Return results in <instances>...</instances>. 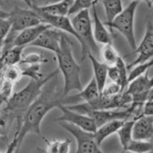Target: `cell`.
Masks as SVG:
<instances>
[{
    "label": "cell",
    "instance_id": "6da1fadb",
    "mask_svg": "<svg viewBox=\"0 0 153 153\" xmlns=\"http://www.w3.org/2000/svg\"><path fill=\"white\" fill-rule=\"evenodd\" d=\"M64 100L63 88H58L57 76H55L46 84L41 94L28 108L24 114L21 128L14 133L18 140L19 149L27 134L31 133L40 134L43 120L52 109L58 108L59 105L64 104Z\"/></svg>",
    "mask_w": 153,
    "mask_h": 153
},
{
    "label": "cell",
    "instance_id": "7a4b0ae2",
    "mask_svg": "<svg viewBox=\"0 0 153 153\" xmlns=\"http://www.w3.org/2000/svg\"><path fill=\"white\" fill-rule=\"evenodd\" d=\"M60 73L59 69H56L43 79L35 80L31 79L26 86L21 91L13 94L11 98L5 103L1 111L7 114L12 119H16L17 126H21L22 119L28 108L41 94L43 88L53 78Z\"/></svg>",
    "mask_w": 153,
    "mask_h": 153
},
{
    "label": "cell",
    "instance_id": "3957f363",
    "mask_svg": "<svg viewBox=\"0 0 153 153\" xmlns=\"http://www.w3.org/2000/svg\"><path fill=\"white\" fill-rule=\"evenodd\" d=\"M72 46L73 42L65 33L62 37L60 50L55 54L58 69L64 79L63 96L64 98L70 95L72 91L79 92L83 89L81 82V67L75 60Z\"/></svg>",
    "mask_w": 153,
    "mask_h": 153
},
{
    "label": "cell",
    "instance_id": "277c9868",
    "mask_svg": "<svg viewBox=\"0 0 153 153\" xmlns=\"http://www.w3.org/2000/svg\"><path fill=\"white\" fill-rule=\"evenodd\" d=\"M75 30L81 39V61L88 58L89 52L96 57L100 55V49L95 40L93 29V19L89 10H84L74 15L71 19Z\"/></svg>",
    "mask_w": 153,
    "mask_h": 153
},
{
    "label": "cell",
    "instance_id": "5b68a950",
    "mask_svg": "<svg viewBox=\"0 0 153 153\" xmlns=\"http://www.w3.org/2000/svg\"><path fill=\"white\" fill-rule=\"evenodd\" d=\"M138 4V1H131L114 20L108 25L111 34L114 30H117L125 37L132 52L137 47L134 35V17Z\"/></svg>",
    "mask_w": 153,
    "mask_h": 153
},
{
    "label": "cell",
    "instance_id": "8992f818",
    "mask_svg": "<svg viewBox=\"0 0 153 153\" xmlns=\"http://www.w3.org/2000/svg\"><path fill=\"white\" fill-rule=\"evenodd\" d=\"M0 17H6L10 19L12 23L10 31L15 33H19L26 28L43 22L40 14L33 8L14 7L9 12H4L1 10Z\"/></svg>",
    "mask_w": 153,
    "mask_h": 153
},
{
    "label": "cell",
    "instance_id": "52a82bcc",
    "mask_svg": "<svg viewBox=\"0 0 153 153\" xmlns=\"http://www.w3.org/2000/svg\"><path fill=\"white\" fill-rule=\"evenodd\" d=\"M61 128L73 136L77 143L75 153H105L96 140L94 133L85 131L68 123L60 122Z\"/></svg>",
    "mask_w": 153,
    "mask_h": 153
},
{
    "label": "cell",
    "instance_id": "ba28073f",
    "mask_svg": "<svg viewBox=\"0 0 153 153\" xmlns=\"http://www.w3.org/2000/svg\"><path fill=\"white\" fill-rule=\"evenodd\" d=\"M58 108L62 112V115L57 118L55 121L68 123L92 133H95L98 128L94 120L88 115L72 110L64 104L59 105Z\"/></svg>",
    "mask_w": 153,
    "mask_h": 153
},
{
    "label": "cell",
    "instance_id": "9c48e42d",
    "mask_svg": "<svg viewBox=\"0 0 153 153\" xmlns=\"http://www.w3.org/2000/svg\"><path fill=\"white\" fill-rule=\"evenodd\" d=\"M148 73L149 71L130 82L125 91L131 96L134 104L143 105L147 101L148 94L153 88V76L150 78Z\"/></svg>",
    "mask_w": 153,
    "mask_h": 153
},
{
    "label": "cell",
    "instance_id": "30bf717a",
    "mask_svg": "<svg viewBox=\"0 0 153 153\" xmlns=\"http://www.w3.org/2000/svg\"><path fill=\"white\" fill-rule=\"evenodd\" d=\"M131 54L137 55V58L128 64V70L140 63L146 62L153 58V22L148 21L144 36L137 49Z\"/></svg>",
    "mask_w": 153,
    "mask_h": 153
},
{
    "label": "cell",
    "instance_id": "8fae6325",
    "mask_svg": "<svg viewBox=\"0 0 153 153\" xmlns=\"http://www.w3.org/2000/svg\"><path fill=\"white\" fill-rule=\"evenodd\" d=\"M64 34L65 33L63 31L51 27L42 33L29 46L41 48L56 54L60 50L61 40Z\"/></svg>",
    "mask_w": 153,
    "mask_h": 153
},
{
    "label": "cell",
    "instance_id": "7c38bea8",
    "mask_svg": "<svg viewBox=\"0 0 153 153\" xmlns=\"http://www.w3.org/2000/svg\"><path fill=\"white\" fill-rule=\"evenodd\" d=\"M35 10L41 16L43 22L49 24L52 28L60 30V31H63L66 34H70V35L76 37L78 41L79 42V43H81L80 37L75 30L71 19L69 18V16H52V15L42 13V12L38 11L37 10Z\"/></svg>",
    "mask_w": 153,
    "mask_h": 153
},
{
    "label": "cell",
    "instance_id": "4fadbf2b",
    "mask_svg": "<svg viewBox=\"0 0 153 153\" xmlns=\"http://www.w3.org/2000/svg\"><path fill=\"white\" fill-rule=\"evenodd\" d=\"M100 94L101 93L99 89L98 85H97L95 79L93 77V79L90 81L86 87L84 88L81 91H79L77 94L66 97L64 100V103L76 105L79 102L80 103V102H89L100 97Z\"/></svg>",
    "mask_w": 153,
    "mask_h": 153
},
{
    "label": "cell",
    "instance_id": "5bb4252c",
    "mask_svg": "<svg viewBox=\"0 0 153 153\" xmlns=\"http://www.w3.org/2000/svg\"><path fill=\"white\" fill-rule=\"evenodd\" d=\"M51 25L49 24L43 22L37 25L30 27L23 31H20L16 35L14 41H13V46H29L34 41H35L39 36L44 32L48 28H51Z\"/></svg>",
    "mask_w": 153,
    "mask_h": 153
},
{
    "label": "cell",
    "instance_id": "9a60e30c",
    "mask_svg": "<svg viewBox=\"0 0 153 153\" xmlns=\"http://www.w3.org/2000/svg\"><path fill=\"white\" fill-rule=\"evenodd\" d=\"M153 135V120L152 117L142 115L135 120L133 127V139L150 140Z\"/></svg>",
    "mask_w": 153,
    "mask_h": 153
},
{
    "label": "cell",
    "instance_id": "2e32d148",
    "mask_svg": "<svg viewBox=\"0 0 153 153\" xmlns=\"http://www.w3.org/2000/svg\"><path fill=\"white\" fill-rule=\"evenodd\" d=\"M93 11V29L95 40L97 43L100 44H108L112 43L111 33L109 32L106 28L105 22L100 19L97 10V4L92 6Z\"/></svg>",
    "mask_w": 153,
    "mask_h": 153
},
{
    "label": "cell",
    "instance_id": "e0dca14e",
    "mask_svg": "<svg viewBox=\"0 0 153 153\" xmlns=\"http://www.w3.org/2000/svg\"><path fill=\"white\" fill-rule=\"evenodd\" d=\"M88 58H89L91 62L94 71V78L95 79L100 93L103 91L106 85V82L108 78V66L104 62L100 61L97 60V57L93 55L91 52H89L88 55Z\"/></svg>",
    "mask_w": 153,
    "mask_h": 153
},
{
    "label": "cell",
    "instance_id": "ac0fdd59",
    "mask_svg": "<svg viewBox=\"0 0 153 153\" xmlns=\"http://www.w3.org/2000/svg\"><path fill=\"white\" fill-rule=\"evenodd\" d=\"M125 120H116L111 121L106 123L104 125L101 126L97 128L96 132L94 133L96 140L100 146L102 143L112 134H117L120 128L122 127L125 123Z\"/></svg>",
    "mask_w": 153,
    "mask_h": 153
},
{
    "label": "cell",
    "instance_id": "d6986e66",
    "mask_svg": "<svg viewBox=\"0 0 153 153\" xmlns=\"http://www.w3.org/2000/svg\"><path fill=\"white\" fill-rule=\"evenodd\" d=\"M73 0H62L54 4L41 7H34L33 9L52 16H69Z\"/></svg>",
    "mask_w": 153,
    "mask_h": 153
},
{
    "label": "cell",
    "instance_id": "ffe728a7",
    "mask_svg": "<svg viewBox=\"0 0 153 153\" xmlns=\"http://www.w3.org/2000/svg\"><path fill=\"white\" fill-rule=\"evenodd\" d=\"M105 13L106 26L110 25L115 18L123 10L122 0H101Z\"/></svg>",
    "mask_w": 153,
    "mask_h": 153
},
{
    "label": "cell",
    "instance_id": "44dd1931",
    "mask_svg": "<svg viewBox=\"0 0 153 153\" xmlns=\"http://www.w3.org/2000/svg\"><path fill=\"white\" fill-rule=\"evenodd\" d=\"M25 47L13 46L1 53V67L17 65L20 64L22 58V52Z\"/></svg>",
    "mask_w": 153,
    "mask_h": 153
},
{
    "label": "cell",
    "instance_id": "7402d4cb",
    "mask_svg": "<svg viewBox=\"0 0 153 153\" xmlns=\"http://www.w3.org/2000/svg\"><path fill=\"white\" fill-rule=\"evenodd\" d=\"M136 119H128L125 121L117 134L119 137L120 143L124 151L126 150L127 147L133 140V127Z\"/></svg>",
    "mask_w": 153,
    "mask_h": 153
},
{
    "label": "cell",
    "instance_id": "603a6c76",
    "mask_svg": "<svg viewBox=\"0 0 153 153\" xmlns=\"http://www.w3.org/2000/svg\"><path fill=\"white\" fill-rule=\"evenodd\" d=\"M100 55L103 62L108 67L114 66L120 57L112 43L103 45L100 49Z\"/></svg>",
    "mask_w": 153,
    "mask_h": 153
},
{
    "label": "cell",
    "instance_id": "cb8c5ba5",
    "mask_svg": "<svg viewBox=\"0 0 153 153\" xmlns=\"http://www.w3.org/2000/svg\"><path fill=\"white\" fill-rule=\"evenodd\" d=\"M1 78L5 80L16 84L22 77V70H21L17 65L7 66L1 67Z\"/></svg>",
    "mask_w": 153,
    "mask_h": 153
},
{
    "label": "cell",
    "instance_id": "d4e9b609",
    "mask_svg": "<svg viewBox=\"0 0 153 153\" xmlns=\"http://www.w3.org/2000/svg\"><path fill=\"white\" fill-rule=\"evenodd\" d=\"M152 144L149 140L133 139L126 151L131 153H152Z\"/></svg>",
    "mask_w": 153,
    "mask_h": 153
},
{
    "label": "cell",
    "instance_id": "484cf974",
    "mask_svg": "<svg viewBox=\"0 0 153 153\" xmlns=\"http://www.w3.org/2000/svg\"><path fill=\"white\" fill-rule=\"evenodd\" d=\"M152 67H153V58L149 61H146V62L137 64L134 67H132L130 70L131 71L128 73V82H129V83L139 76L147 73Z\"/></svg>",
    "mask_w": 153,
    "mask_h": 153
},
{
    "label": "cell",
    "instance_id": "4316f807",
    "mask_svg": "<svg viewBox=\"0 0 153 153\" xmlns=\"http://www.w3.org/2000/svg\"><path fill=\"white\" fill-rule=\"evenodd\" d=\"M95 0H73V2L69 12V16H74L84 10H89L94 4Z\"/></svg>",
    "mask_w": 153,
    "mask_h": 153
},
{
    "label": "cell",
    "instance_id": "83f0119b",
    "mask_svg": "<svg viewBox=\"0 0 153 153\" xmlns=\"http://www.w3.org/2000/svg\"><path fill=\"white\" fill-rule=\"evenodd\" d=\"M15 84L11 82L5 80L1 78V88H0V95H1V103L5 104L13 96V86Z\"/></svg>",
    "mask_w": 153,
    "mask_h": 153
},
{
    "label": "cell",
    "instance_id": "f1b7e54d",
    "mask_svg": "<svg viewBox=\"0 0 153 153\" xmlns=\"http://www.w3.org/2000/svg\"><path fill=\"white\" fill-rule=\"evenodd\" d=\"M49 62V59L43 56L40 53H30L22 57L21 64H27V65H34V64H41Z\"/></svg>",
    "mask_w": 153,
    "mask_h": 153
},
{
    "label": "cell",
    "instance_id": "f546056e",
    "mask_svg": "<svg viewBox=\"0 0 153 153\" xmlns=\"http://www.w3.org/2000/svg\"><path fill=\"white\" fill-rule=\"evenodd\" d=\"M22 76L28 77L31 79H35V80L43 79V76L40 73V64L28 65V67L22 70Z\"/></svg>",
    "mask_w": 153,
    "mask_h": 153
},
{
    "label": "cell",
    "instance_id": "4dcf8cb0",
    "mask_svg": "<svg viewBox=\"0 0 153 153\" xmlns=\"http://www.w3.org/2000/svg\"><path fill=\"white\" fill-rule=\"evenodd\" d=\"M123 92L120 85L111 82L108 85H106L101 94L105 97H115Z\"/></svg>",
    "mask_w": 153,
    "mask_h": 153
},
{
    "label": "cell",
    "instance_id": "1f68e13d",
    "mask_svg": "<svg viewBox=\"0 0 153 153\" xmlns=\"http://www.w3.org/2000/svg\"><path fill=\"white\" fill-rule=\"evenodd\" d=\"M12 29V23L8 18L0 17V31H1V39L4 40L9 34Z\"/></svg>",
    "mask_w": 153,
    "mask_h": 153
},
{
    "label": "cell",
    "instance_id": "d6a6232c",
    "mask_svg": "<svg viewBox=\"0 0 153 153\" xmlns=\"http://www.w3.org/2000/svg\"><path fill=\"white\" fill-rule=\"evenodd\" d=\"M108 79H110L111 82H115V83H117L121 85L122 80H121L120 73L119 69H118V67L116 65L108 67ZM121 87H122V85H121Z\"/></svg>",
    "mask_w": 153,
    "mask_h": 153
},
{
    "label": "cell",
    "instance_id": "836d02e7",
    "mask_svg": "<svg viewBox=\"0 0 153 153\" xmlns=\"http://www.w3.org/2000/svg\"><path fill=\"white\" fill-rule=\"evenodd\" d=\"M46 143V153H58V147H59V140H53L52 141L44 139Z\"/></svg>",
    "mask_w": 153,
    "mask_h": 153
},
{
    "label": "cell",
    "instance_id": "e575fe53",
    "mask_svg": "<svg viewBox=\"0 0 153 153\" xmlns=\"http://www.w3.org/2000/svg\"><path fill=\"white\" fill-rule=\"evenodd\" d=\"M71 146V140L69 138L65 139L59 142V147H58V153H69Z\"/></svg>",
    "mask_w": 153,
    "mask_h": 153
},
{
    "label": "cell",
    "instance_id": "d590c367",
    "mask_svg": "<svg viewBox=\"0 0 153 153\" xmlns=\"http://www.w3.org/2000/svg\"><path fill=\"white\" fill-rule=\"evenodd\" d=\"M143 115L153 117V101L147 100L143 105Z\"/></svg>",
    "mask_w": 153,
    "mask_h": 153
},
{
    "label": "cell",
    "instance_id": "8d00e7d4",
    "mask_svg": "<svg viewBox=\"0 0 153 153\" xmlns=\"http://www.w3.org/2000/svg\"><path fill=\"white\" fill-rule=\"evenodd\" d=\"M60 1H62V0H34L33 7L49 5V4H54V3L58 2Z\"/></svg>",
    "mask_w": 153,
    "mask_h": 153
},
{
    "label": "cell",
    "instance_id": "74e56055",
    "mask_svg": "<svg viewBox=\"0 0 153 153\" xmlns=\"http://www.w3.org/2000/svg\"><path fill=\"white\" fill-rule=\"evenodd\" d=\"M130 1H138V2H140V1H143V2H144L145 4H146L149 7H152V4H151V2L149 1V0H130Z\"/></svg>",
    "mask_w": 153,
    "mask_h": 153
},
{
    "label": "cell",
    "instance_id": "f35d334b",
    "mask_svg": "<svg viewBox=\"0 0 153 153\" xmlns=\"http://www.w3.org/2000/svg\"><path fill=\"white\" fill-rule=\"evenodd\" d=\"M22 1H23L30 8H33L34 0H22Z\"/></svg>",
    "mask_w": 153,
    "mask_h": 153
},
{
    "label": "cell",
    "instance_id": "ab89813d",
    "mask_svg": "<svg viewBox=\"0 0 153 153\" xmlns=\"http://www.w3.org/2000/svg\"><path fill=\"white\" fill-rule=\"evenodd\" d=\"M147 100H152L153 101V88L150 90L147 97Z\"/></svg>",
    "mask_w": 153,
    "mask_h": 153
},
{
    "label": "cell",
    "instance_id": "60d3db41",
    "mask_svg": "<svg viewBox=\"0 0 153 153\" xmlns=\"http://www.w3.org/2000/svg\"><path fill=\"white\" fill-rule=\"evenodd\" d=\"M100 1H101V0H95V1H94V4H97L98 2H100Z\"/></svg>",
    "mask_w": 153,
    "mask_h": 153
},
{
    "label": "cell",
    "instance_id": "b9f144b4",
    "mask_svg": "<svg viewBox=\"0 0 153 153\" xmlns=\"http://www.w3.org/2000/svg\"><path fill=\"white\" fill-rule=\"evenodd\" d=\"M149 141H150L151 143H152V146H153V135H152V138L150 139V140H149ZM152 153H153V150H152Z\"/></svg>",
    "mask_w": 153,
    "mask_h": 153
},
{
    "label": "cell",
    "instance_id": "7bdbcfd3",
    "mask_svg": "<svg viewBox=\"0 0 153 153\" xmlns=\"http://www.w3.org/2000/svg\"><path fill=\"white\" fill-rule=\"evenodd\" d=\"M121 153H131V152H128V151H123V152H121Z\"/></svg>",
    "mask_w": 153,
    "mask_h": 153
},
{
    "label": "cell",
    "instance_id": "ee69618b",
    "mask_svg": "<svg viewBox=\"0 0 153 153\" xmlns=\"http://www.w3.org/2000/svg\"><path fill=\"white\" fill-rule=\"evenodd\" d=\"M149 1H150L151 4H152V7H153V0H149Z\"/></svg>",
    "mask_w": 153,
    "mask_h": 153
},
{
    "label": "cell",
    "instance_id": "f6af8a7d",
    "mask_svg": "<svg viewBox=\"0 0 153 153\" xmlns=\"http://www.w3.org/2000/svg\"><path fill=\"white\" fill-rule=\"evenodd\" d=\"M152 120H153V117H152Z\"/></svg>",
    "mask_w": 153,
    "mask_h": 153
}]
</instances>
